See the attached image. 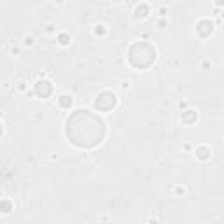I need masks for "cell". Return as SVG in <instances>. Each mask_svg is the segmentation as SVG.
I'll list each match as a JSON object with an SVG mask.
<instances>
[{
	"mask_svg": "<svg viewBox=\"0 0 224 224\" xmlns=\"http://www.w3.org/2000/svg\"><path fill=\"white\" fill-rule=\"evenodd\" d=\"M196 158H200V159H208L210 158V149H207L205 145H201V147H198L196 149Z\"/></svg>",
	"mask_w": 224,
	"mask_h": 224,
	"instance_id": "obj_1",
	"label": "cell"
},
{
	"mask_svg": "<svg viewBox=\"0 0 224 224\" xmlns=\"http://www.w3.org/2000/svg\"><path fill=\"white\" fill-rule=\"evenodd\" d=\"M60 105H72V98L67 96V95H63V96L60 98Z\"/></svg>",
	"mask_w": 224,
	"mask_h": 224,
	"instance_id": "obj_2",
	"label": "cell"
},
{
	"mask_svg": "<svg viewBox=\"0 0 224 224\" xmlns=\"http://www.w3.org/2000/svg\"><path fill=\"white\" fill-rule=\"evenodd\" d=\"M60 44H61V46H68V44H70V39H68L67 35H60Z\"/></svg>",
	"mask_w": 224,
	"mask_h": 224,
	"instance_id": "obj_3",
	"label": "cell"
},
{
	"mask_svg": "<svg viewBox=\"0 0 224 224\" xmlns=\"http://www.w3.org/2000/svg\"><path fill=\"white\" fill-rule=\"evenodd\" d=\"M23 44L26 48H30V46H33V39L32 37H25V40H23Z\"/></svg>",
	"mask_w": 224,
	"mask_h": 224,
	"instance_id": "obj_4",
	"label": "cell"
},
{
	"mask_svg": "<svg viewBox=\"0 0 224 224\" xmlns=\"http://www.w3.org/2000/svg\"><path fill=\"white\" fill-rule=\"evenodd\" d=\"M217 7H224V0H215V2H214Z\"/></svg>",
	"mask_w": 224,
	"mask_h": 224,
	"instance_id": "obj_5",
	"label": "cell"
}]
</instances>
